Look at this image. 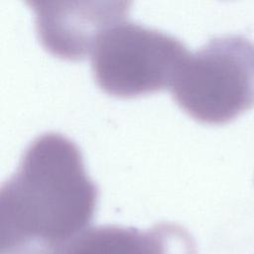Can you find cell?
<instances>
[{
    "label": "cell",
    "mask_w": 254,
    "mask_h": 254,
    "mask_svg": "<svg viewBox=\"0 0 254 254\" xmlns=\"http://www.w3.org/2000/svg\"><path fill=\"white\" fill-rule=\"evenodd\" d=\"M96 188L72 141L37 136L0 188V251L19 254L64 244L88 227Z\"/></svg>",
    "instance_id": "6da1fadb"
},
{
    "label": "cell",
    "mask_w": 254,
    "mask_h": 254,
    "mask_svg": "<svg viewBox=\"0 0 254 254\" xmlns=\"http://www.w3.org/2000/svg\"><path fill=\"white\" fill-rule=\"evenodd\" d=\"M171 91L177 103L200 122L232 120L254 107V43L238 35L210 39L189 54Z\"/></svg>",
    "instance_id": "7a4b0ae2"
},
{
    "label": "cell",
    "mask_w": 254,
    "mask_h": 254,
    "mask_svg": "<svg viewBox=\"0 0 254 254\" xmlns=\"http://www.w3.org/2000/svg\"><path fill=\"white\" fill-rule=\"evenodd\" d=\"M189 54L175 36L123 20L98 38L91 69L102 90L130 97L171 86Z\"/></svg>",
    "instance_id": "3957f363"
},
{
    "label": "cell",
    "mask_w": 254,
    "mask_h": 254,
    "mask_svg": "<svg viewBox=\"0 0 254 254\" xmlns=\"http://www.w3.org/2000/svg\"><path fill=\"white\" fill-rule=\"evenodd\" d=\"M35 13V29L46 50L76 60L91 53L98 38L124 20L129 1H25Z\"/></svg>",
    "instance_id": "277c9868"
},
{
    "label": "cell",
    "mask_w": 254,
    "mask_h": 254,
    "mask_svg": "<svg viewBox=\"0 0 254 254\" xmlns=\"http://www.w3.org/2000/svg\"><path fill=\"white\" fill-rule=\"evenodd\" d=\"M41 254H195V247L186 229L164 222L146 230L116 225L87 227Z\"/></svg>",
    "instance_id": "5b68a950"
}]
</instances>
